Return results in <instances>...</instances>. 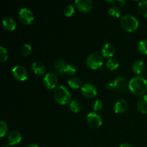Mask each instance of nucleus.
Listing matches in <instances>:
<instances>
[{
    "label": "nucleus",
    "mask_w": 147,
    "mask_h": 147,
    "mask_svg": "<svg viewBox=\"0 0 147 147\" xmlns=\"http://www.w3.org/2000/svg\"><path fill=\"white\" fill-rule=\"evenodd\" d=\"M129 88L132 93L136 96L144 94L147 92V80L143 77L136 76L129 81Z\"/></svg>",
    "instance_id": "1"
},
{
    "label": "nucleus",
    "mask_w": 147,
    "mask_h": 147,
    "mask_svg": "<svg viewBox=\"0 0 147 147\" xmlns=\"http://www.w3.org/2000/svg\"><path fill=\"white\" fill-rule=\"evenodd\" d=\"M54 98L57 103L60 105H66L70 101L71 94L68 89L64 86H57L54 91Z\"/></svg>",
    "instance_id": "2"
},
{
    "label": "nucleus",
    "mask_w": 147,
    "mask_h": 147,
    "mask_svg": "<svg viewBox=\"0 0 147 147\" xmlns=\"http://www.w3.org/2000/svg\"><path fill=\"white\" fill-rule=\"evenodd\" d=\"M120 24L122 29L129 32L135 31L139 27L138 20L134 16L131 15V14H126L123 16L121 18Z\"/></svg>",
    "instance_id": "3"
},
{
    "label": "nucleus",
    "mask_w": 147,
    "mask_h": 147,
    "mask_svg": "<svg viewBox=\"0 0 147 147\" xmlns=\"http://www.w3.org/2000/svg\"><path fill=\"white\" fill-rule=\"evenodd\" d=\"M86 64H87L88 67H90L92 70H97L103 65V58L98 53H91L87 57Z\"/></svg>",
    "instance_id": "4"
},
{
    "label": "nucleus",
    "mask_w": 147,
    "mask_h": 147,
    "mask_svg": "<svg viewBox=\"0 0 147 147\" xmlns=\"http://www.w3.org/2000/svg\"><path fill=\"white\" fill-rule=\"evenodd\" d=\"M129 87L126 78L123 76L117 77L113 83H109L107 84V88L110 90H115L116 91L123 92Z\"/></svg>",
    "instance_id": "5"
},
{
    "label": "nucleus",
    "mask_w": 147,
    "mask_h": 147,
    "mask_svg": "<svg viewBox=\"0 0 147 147\" xmlns=\"http://www.w3.org/2000/svg\"><path fill=\"white\" fill-rule=\"evenodd\" d=\"M19 20L22 24L30 25L34 20V14L27 8H22L20 10L18 14Z\"/></svg>",
    "instance_id": "6"
},
{
    "label": "nucleus",
    "mask_w": 147,
    "mask_h": 147,
    "mask_svg": "<svg viewBox=\"0 0 147 147\" xmlns=\"http://www.w3.org/2000/svg\"><path fill=\"white\" fill-rule=\"evenodd\" d=\"M12 76L16 80H20V81H24L27 80L28 77V72L27 69L22 65H16L13 67Z\"/></svg>",
    "instance_id": "7"
},
{
    "label": "nucleus",
    "mask_w": 147,
    "mask_h": 147,
    "mask_svg": "<svg viewBox=\"0 0 147 147\" xmlns=\"http://www.w3.org/2000/svg\"><path fill=\"white\" fill-rule=\"evenodd\" d=\"M45 86L48 89H54L57 88L58 83V78L54 73H48L43 78Z\"/></svg>",
    "instance_id": "8"
},
{
    "label": "nucleus",
    "mask_w": 147,
    "mask_h": 147,
    "mask_svg": "<svg viewBox=\"0 0 147 147\" xmlns=\"http://www.w3.org/2000/svg\"><path fill=\"white\" fill-rule=\"evenodd\" d=\"M88 123L89 126L92 128H99L103 123V121H102L101 117L99 115L95 112H91L88 114L87 118H86Z\"/></svg>",
    "instance_id": "9"
},
{
    "label": "nucleus",
    "mask_w": 147,
    "mask_h": 147,
    "mask_svg": "<svg viewBox=\"0 0 147 147\" xmlns=\"http://www.w3.org/2000/svg\"><path fill=\"white\" fill-rule=\"evenodd\" d=\"M81 93L86 98H92L97 96L98 91L96 88L93 84L86 83L81 87Z\"/></svg>",
    "instance_id": "10"
},
{
    "label": "nucleus",
    "mask_w": 147,
    "mask_h": 147,
    "mask_svg": "<svg viewBox=\"0 0 147 147\" xmlns=\"http://www.w3.org/2000/svg\"><path fill=\"white\" fill-rule=\"evenodd\" d=\"M76 7L82 12H89L93 9V4L90 0H76L75 1Z\"/></svg>",
    "instance_id": "11"
},
{
    "label": "nucleus",
    "mask_w": 147,
    "mask_h": 147,
    "mask_svg": "<svg viewBox=\"0 0 147 147\" xmlns=\"http://www.w3.org/2000/svg\"><path fill=\"white\" fill-rule=\"evenodd\" d=\"M22 139V136L20 131H13L10 132L9 134L8 135L7 141L10 146H14V145L19 144L21 142Z\"/></svg>",
    "instance_id": "12"
},
{
    "label": "nucleus",
    "mask_w": 147,
    "mask_h": 147,
    "mask_svg": "<svg viewBox=\"0 0 147 147\" xmlns=\"http://www.w3.org/2000/svg\"><path fill=\"white\" fill-rule=\"evenodd\" d=\"M115 53H116V47L111 43H106L101 48L102 55L106 58L112 57L114 55Z\"/></svg>",
    "instance_id": "13"
},
{
    "label": "nucleus",
    "mask_w": 147,
    "mask_h": 147,
    "mask_svg": "<svg viewBox=\"0 0 147 147\" xmlns=\"http://www.w3.org/2000/svg\"><path fill=\"white\" fill-rule=\"evenodd\" d=\"M128 109V103L125 100L123 99H121L119 100L118 101L116 102V103L114 104L113 106V110L116 113H123L127 110Z\"/></svg>",
    "instance_id": "14"
},
{
    "label": "nucleus",
    "mask_w": 147,
    "mask_h": 147,
    "mask_svg": "<svg viewBox=\"0 0 147 147\" xmlns=\"http://www.w3.org/2000/svg\"><path fill=\"white\" fill-rule=\"evenodd\" d=\"M3 26L4 28L8 31H14L16 29L17 24H16V22L13 18L10 17H5L3 19Z\"/></svg>",
    "instance_id": "15"
},
{
    "label": "nucleus",
    "mask_w": 147,
    "mask_h": 147,
    "mask_svg": "<svg viewBox=\"0 0 147 147\" xmlns=\"http://www.w3.org/2000/svg\"><path fill=\"white\" fill-rule=\"evenodd\" d=\"M137 109L142 113L147 114V95L142 96L138 100Z\"/></svg>",
    "instance_id": "16"
},
{
    "label": "nucleus",
    "mask_w": 147,
    "mask_h": 147,
    "mask_svg": "<svg viewBox=\"0 0 147 147\" xmlns=\"http://www.w3.org/2000/svg\"><path fill=\"white\" fill-rule=\"evenodd\" d=\"M146 66H145L144 63L142 60H136L134 63L132 65V70L135 74L140 75L144 72Z\"/></svg>",
    "instance_id": "17"
},
{
    "label": "nucleus",
    "mask_w": 147,
    "mask_h": 147,
    "mask_svg": "<svg viewBox=\"0 0 147 147\" xmlns=\"http://www.w3.org/2000/svg\"><path fill=\"white\" fill-rule=\"evenodd\" d=\"M32 68L33 72L37 76H43L45 73V68L42 63L40 62H34L32 65Z\"/></svg>",
    "instance_id": "18"
},
{
    "label": "nucleus",
    "mask_w": 147,
    "mask_h": 147,
    "mask_svg": "<svg viewBox=\"0 0 147 147\" xmlns=\"http://www.w3.org/2000/svg\"><path fill=\"white\" fill-rule=\"evenodd\" d=\"M67 66L65 61L63 60H57V61L55 63L54 68L56 72L59 73H64V70L65 69V67Z\"/></svg>",
    "instance_id": "19"
},
{
    "label": "nucleus",
    "mask_w": 147,
    "mask_h": 147,
    "mask_svg": "<svg viewBox=\"0 0 147 147\" xmlns=\"http://www.w3.org/2000/svg\"><path fill=\"white\" fill-rule=\"evenodd\" d=\"M137 9L139 14L144 17H147V1H142L138 4Z\"/></svg>",
    "instance_id": "20"
},
{
    "label": "nucleus",
    "mask_w": 147,
    "mask_h": 147,
    "mask_svg": "<svg viewBox=\"0 0 147 147\" xmlns=\"http://www.w3.org/2000/svg\"><path fill=\"white\" fill-rule=\"evenodd\" d=\"M67 83H68L69 86L71 87L72 88L77 89L79 88L80 87V86H81V80H80V79L79 78L73 77L71 78L68 80Z\"/></svg>",
    "instance_id": "21"
},
{
    "label": "nucleus",
    "mask_w": 147,
    "mask_h": 147,
    "mask_svg": "<svg viewBox=\"0 0 147 147\" xmlns=\"http://www.w3.org/2000/svg\"><path fill=\"white\" fill-rule=\"evenodd\" d=\"M106 66L108 69L111 70H114L118 68L119 66V63L116 59H109L106 61Z\"/></svg>",
    "instance_id": "22"
},
{
    "label": "nucleus",
    "mask_w": 147,
    "mask_h": 147,
    "mask_svg": "<svg viewBox=\"0 0 147 147\" xmlns=\"http://www.w3.org/2000/svg\"><path fill=\"white\" fill-rule=\"evenodd\" d=\"M69 108L73 113H78L81 110V105L78 100H72L69 104Z\"/></svg>",
    "instance_id": "23"
},
{
    "label": "nucleus",
    "mask_w": 147,
    "mask_h": 147,
    "mask_svg": "<svg viewBox=\"0 0 147 147\" xmlns=\"http://www.w3.org/2000/svg\"><path fill=\"white\" fill-rule=\"evenodd\" d=\"M109 14L111 17L118 18V17H120V16L121 15V11L119 9V7H116V6H112L109 8Z\"/></svg>",
    "instance_id": "24"
},
{
    "label": "nucleus",
    "mask_w": 147,
    "mask_h": 147,
    "mask_svg": "<svg viewBox=\"0 0 147 147\" xmlns=\"http://www.w3.org/2000/svg\"><path fill=\"white\" fill-rule=\"evenodd\" d=\"M32 52V47L30 46V45L29 44H24V45L22 46V47L20 48V53L21 54L22 56L23 57H27L28 55H30V53Z\"/></svg>",
    "instance_id": "25"
},
{
    "label": "nucleus",
    "mask_w": 147,
    "mask_h": 147,
    "mask_svg": "<svg viewBox=\"0 0 147 147\" xmlns=\"http://www.w3.org/2000/svg\"><path fill=\"white\" fill-rule=\"evenodd\" d=\"M138 50L142 55H147V40H141L138 44Z\"/></svg>",
    "instance_id": "26"
},
{
    "label": "nucleus",
    "mask_w": 147,
    "mask_h": 147,
    "mask_svg": "<svg viewBox=\"0 0 147 147\" xmlns=\"http://www.w3.org/2000/svg\"><path fill=\"white\" fill-rule=\"evenodd\" d=\"M76 67H74L72 65L69 64L67 65V66L65 67V69L64 70V73L66 75V76H72L73 75L76 74Z\"/></svg>",
    "instance_id": "27"
},
{
    "label": "nucleus",
    "mask_w": 147,
    "mask_h": 147,
    "mask_svg": "<svg viewBox=\"0 0 147 147\" xmlns=\"http://www.w3.org/2000/svg\"><path fill=\"white\" fill-rule=\"evenodd\" d=\"M8 59V52L4 47H0V62L4 63Z\"/></svg>",
    "instance_id": "28"
},
{
    "label": "nucleus",
    "mask_w": 147,
    "mask_h": 147,
    "mask_svg": "<svg viewBox=\"0 0 147 147\" xmlns=\"http://www.w3.org/2000/svg\"><path fill=\"white\" fill-rule=\"evenodd\" d=\"M75 13V8L72 4H68L64 9V14L66 17H72Z\"/></svg>",
    "instance_id": "29"
},
{
    "label": "nucleus",
    "mask_w": 147,
    "mask_h": 147,
    "mask_svg": "<svg viewBox=\"0 0 147 147\" xmlns=\"http://www.w3.org/2000/svg\"><path fill=\"white\" fill-rule=\"evenodd\" d=\"M7 124L4 121H0V136L3 137L4 135L7 134Z\"/></svg>",
    "instance_id": "30"
},
{
    "label": "nucleus",
    "mask_w": 147,
    "mask_h": 147,
    "mask_svg": "<svg viewBox=\"0 0 147 147\" xmlns=\"http://www.w3.org/2000/svg\"><path fill=\"white\" fill-rule=\"evenodd\" d=\"M103 108V103L101 100H96L93 105V109L95 111H100Z\"/></svg>",
    "instance_id": "31"
},
{
    "label": "nucleus",
    "mask_w": 147,
    "mask_h": 147,
    "mask_svg": "<svg viewBox=\"0 0 147 147\" xmlns=\"http://www.w3.org/2000/svg\"><path fill=\"white\" fill-rule=\"evenodd\" d=\"M117 3L119 4V6H121V7H124L126 4V1L124 0H119L117 1Z\"/></svg>",
    "instance_id": "32"
},
{
    "label": "nucleus",
    "mask_w": 147,
    "mask_h": 147,
    "mask_svg": "<svg viewBox=\"0 0 147 147\" xmlns=\"http://www.w3.org/2000/svg\"><path fill=\"white\" fill-rule=\"evenodd\" d=\"M119 147H133L131 144H123L121 145Z\"/></svg>",
    "instance_id": "33"
},
{
    "label": "nucleus",
    "mask_w": 147,
    "mask_h": 147,
    "mask_svg": "<svg viewBox=\"0 0 147 147\" xmlns=\"http://www.w3.org/2000/svg\"><path fill=\"white\" fill-rule=\"evenodd\" d=\"M27 147H40V146H37V145H36V144H30V145H29V146H27Z\"/></svg>",
    "instance_id": "34"
},
{
    "label": "nucleus",
    "mask_w": 147,
    "mask_h": 147,
    "mask_svg": "<svg viewBox=\"0 0 147 147\" xmlns=\"http://www.w3.org/2000/svg\"><path fill=\"white\" fill-rule=\"evenodd\" d=\"M10 145L9 144H3V146L1 147H9Z\"/></svg>",
    "instance_id": "35"
},
{
    "label": "nucleus",
    "mask_w": 147,
    "mask_h": 147,
    "mask_svg": "<svg viewBox=\"0 0 147 147\" xmlns=\"http://www.w3.org/2000/svg\"><path fill=\"white\" fill-rule=\"evenodd\" d=\"M107 1L108 3H116V2H117L116 1Z\"/></svg>",
    "instance_id": "36"
}]
</instances>
